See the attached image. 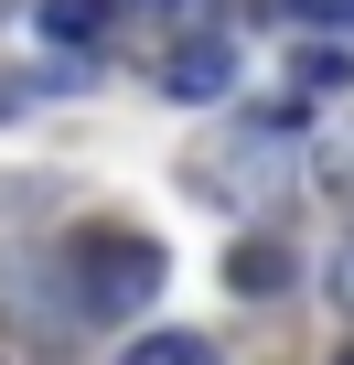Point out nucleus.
<instances>
[{
	"instance_id": "nucleus-4",
	"label": "nucleus",
	"mask_w": 354,
	"mask_h": 365,
	"mask_svg": "<svg viewBox=\"0 0 354 365\" xmlns=\"http://www.w3.org/2000/svg\"><path fill=\"white\" fill-rule=\"evenodd\" d=\"M226 279H236V290H247V301H269V290H279V279H290V258H279V247H269V237H247V247H236V258H226Z\"/></svg>"
},
{
	"instance_id": "nucleus-7",
	"label": "nucleus",
	"mask_w": 354,
	"mask_h": 365,
	"mask_svg": "<svg viewBox=\"0 0 354 365\" xmlns=\"http://www.w3.org/2000/svg\"><path fill=\"white\" fill-rule=\"evenodd\" d=\"M301 22H322V33H354V0H301Z\"/></svg>"
},
{
	"instance_id": "nucleus-6",
	"label": "nucleus",
	"mask_w": 354,
	"mask_h": 365,
	"mask_svg": "<svg viewBox=\"0 0 354 365\" xmlns=\"http://www.w3.org/2000/svg\"><path fill=\"white\" fill-rule=\"evenodd\" d=\"M43 33H65V43H97V33H108V0H43Z\"/></svg>"
},
{
	"instance_id": "nucleus-3",
	"label": "nucleus",
	"mask_w": 354,
	"mask_h": 365,
	"mask_svg": "<svg viewBox=\"0 0 354 365\" xmlns=\"http://www.w3.org/2000/svg\"><path fill=\"white\" fill-rule=\"evenodd\" d=\"M290 76H301V97H343V86H354V54H343V43H301Z\"/></svg>"
},
{
	"instance_id": "nucleus-10",
	"label": "nucleus",
	"mask_w": 354,
	"mask_h": 365,
	"mask_svg": "<svg viewBox=\"0 0 354 365\" xmlns=\"http://www.w3.org/2000/svg\"><path fill=\"white\" fill-rule=\"evenodd\" d=\"M343 365H354V354H343Z\"/></svg>"
},
{
	"instance_id": "nucleus-9",
	"label": "nucleus",
	"mask_w": 354,
	"mask_h": 365,
	"mask_svg": "<svg viewBox=\"0 0 354 365\" xmlns=\"http://www.w3.org/2000/svg\"><path fill=\"white\" fill-rule=\"evenodd\" d=\"M172 11H204V0H172Z\"/></svg>"
},
{
	"instance_id": "nucleus-8",
	"label": "nucleus",
	"mask_w": 354,
	"mask_h": 365,
	"mask_svg": "<svg viewBox=\"0 0 354 365\" xmlns=\"http://www.w3.org/2000/svg\"><path fill=\"white\" fill-rule=\"evenodd\" d=\"M333 301H343V312H354V247H343V258H333Z\"/></svg>"
},
{
	"instance_id": "nucleus-1",
	"label": "nucleus",
	"mask_w": 354,
	"mask_h": 365,
	"mask_svg": "<svg viewBox=\"0 0 354 365\" xmlns=\"http://www.w3.org/2000/svg\"><path fill=\"white\" fill-rule=\"evenodd\" d=\"M65 269H76V301H86V312H140V301L161 290V247H150L140 226H76Z\"/></svg>"
},
{
	"instance_id": "nucleus-2",
	"label": "nucleus",
	"mask_w": 354,
	"mask_h": 365,
	"mask_svg": "<svg viewBox=\"0 0 354 365\" xmlns=\"http://www.w3.org/2000/svg\"><path fill=\"white\" fill-rule=\"evenodd\" d=\"M161 86H172V97H226V86H236V33H215V22H194L183 43L161 54Z\"/></svg>"
},
{
	"instance_id": "nucleus-5",
	"label": "nucleus",
	"mask_w": 354,
	"mask_h": 365,
	"mask_svg": "<svg viewBox=\"0 0 354 365\" xmlns=\"http://www.w3.org/2000/svg\"><path fill=\"white\" fill-rule=\"evenodd\" d=\"M129 365H215V344H204V333H140Z\"/></svg>"
}]
</instances>
